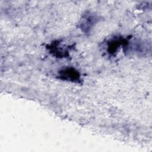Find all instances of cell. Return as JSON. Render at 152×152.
<instances>
[{
	"instance_id": "6da1fadb",
	"label": "cell",
	"mask_w": 152,
	"mask_h": 152,
	"mask_svg": "<svg viewBox=\"0 0 152 152\" xmlns=\"http://www.w3.org/2000/svg\"><path fill=\"white\" fill-rule=\"evenodd\" d=\"M98 21L99 18L96 15L91 12H86L80 20L79 27L84 33H89Z\"/></svg>"
},
{
	"instance_id": "7a4b0ae2",
	"label": "cell",
	"mask_w": 152,
	"mask_h": 152,
	"mask_svg": "<svg viewBox=\"0 0 152 152\" xmlns=\"http://www.w3.org/2000/svg\"><path fill=\"white\" fill-rule=\"evenodd\" d=\"M58 77L61 80L74 83H80V73L74 68L68 66L61 69L58 72Z\"/></svg>"
},
{
	"instance_id": "3957f363",
	"label": "cell",
	"mask_w": 152,
	"mask_h": 152,
	"mask_svg": "<svg viewBox=\"0 0 152 152\" xmlns=\"http://www.w3.org/2000/svg\"><path fill=\"white\" fill-rule=\"evenodd\" d=\"M128 44V41L126 39L123 37H114L110 39L107 43V52L110 55H114L119 48L122 46H126Z\"/></svg>"
},
{
	"instance_id": "277c9868",
	"label": "cell",
	"mask_w": 152,
	"mask_h": 152,
	"mask_svg": "<svg viewBox=\"0 0 152 152\" xmlns=\"http://www.w3.org/2000/svg\"><path fill=\"white\" fill-rule=\"evenodd\" d=\"M48 49L50 53L56 58H66L68 56V50L61 46V42L58 41L52 43L48 46Z\"/></svg>"
}]
</instances>
